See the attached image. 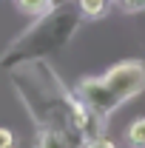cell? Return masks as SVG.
<instances>
[{
	"label": "cell",
	"instance_id": "obj_5",
	"mask_svg": "<svg viewBox=\"0 0 145 148\" xmlns=\"http://www.w3.org/2000/svg\"><path fill=\"white\" fill-rule=\"evenodd\" d=\"M111 0H77V9H80V17H100L105 14Z\"/></svg>",
	"mask_w": 145,
	"mask_h": 148
},
{
	"label": "cell",
	"instance_id": "obj_7",
	"mask_svg": "<svg viewBox=\"0 0 145 148\" xmlns=\"http://www.w3.org/2000/svg\"><path fill=\"white\" fill-rule=\"evenodd\" d=\"M14 145H17L14 131H9V128H3V125H0V148H14Z\"/></svg>",
	"mask_w": 145,
	"mask_h": 148
},
{
	"label": "cell",
	"instance_id": "obj_6",
	"mask_svg": "<svg viewBox=\"0 0 145 148\" xmlns=\"http://www.w3.org/2000/svg\"><path fill=\"white\" fill-rule=\"evenodd\" d=\"M111 6L117 9V12H142L145 9V0H111Z\"/></svg>",
	"mask_w": 145,
	"mask_h": 148
},
{
	"label": "cell",
	"instance_id": "obj_8",
	"mask_svg": "<svg viewBox=\"0 0 145 148\" xmlns=\"http://www.w3.org/2000/svg\"><path fill=\"white\" fill-rule=\"evenodd\" d=\"M83 148H117V145L111 143L108 137H103V134H100V137H91V140H88Z\"/></svg>",
	"mask_w": 145,
	"mask_h": 148
},
{
	"label": "cell",
	"instance_id": "obj_2",
	"mask_svg": "<svg viewBox=\"0 0 145 148\" xmlns=\"http://www.w3.org/2000/svg\"><path fill=\"white\" fill-rule=\"evenodd\" d=\"M37 148H74L71 145V134L63 128H46L37 140Z\"/></svg>",
	"mask_w": 145,
	"mask_h": 148
},
{
	"label": "cell",
	"instance_id": "obj_1",
	"mask_svg": "<svg viewBox=\"0 0 145 148\" xmlns=\"http://www.w3.org/2000/svg\"><path fill=\"white\" fill-rule=\"evenodd\" d=\"M145 88V66L137 60H128L122 66L111 69L103 77H85L77 83V97L94 108L97 114H111L120 103H125L131 97Z\"/></svg>",
	"mask_w": 145,
	"mask_h": 148
},
{
	"label": "cell",
	"instance_id": "obj_9",
	"mask_svg": "<svg viewBox=\"0 0 145 148\" xmlns=\"http://www.w3.org/2000/svg\"><path fill=\"white\" fill-rule=\"evenodd\" d=\"M66 3H71V0H51V9H57V6H66Z\"/></svg>",
	"mask_w": 145,
	"mask_h": 148
},
{
	"label": "cell",
	"instance_id": "obj_3",
	"mask_svg": "<svg viewBox=\"0 0 145 148\" xmlns=\"http://www.w3.org/2000/svg\"><path fill=\"white\" fill-rule=\"evenodd\" d=\"M14 3L29 17H43L46 12H51V0H14Z\"/></svg>",
	"mask_w": 145,
	"mask_h": 148
},
{
	"label": "cell",
	"instance_id": "obj_4",
	"mask_svg": "<svg viewBox=\"0 0 145 148\" xmlns=\"http://www.w3.org/2000/svg\"><path fill=\"white\" fill-rule=\"evenodd\" d=\"M125 140L131 148H145V117H137L125 131Z\"/></svg>",
	"mask_w": 145,
	"mask_h": 148
}]
</instances>
